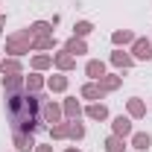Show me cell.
<instances>
[{"mask_svg":"<svg viewBox=\"0 0 152 152\" xmlns=\"http://www.w3.org/2000/svg\"><path fill=\"white\" fill-rule=\"evenodd\" d=\"M3 26H6V18H3V15H0V32H3Z\"/></svg>","mask_w":152,"mask_h":152,"instance_id":"f546056e","label":"cell"},{"mask_svg":"<svg viewBox=\"0 0 152 152\" xmlns=\"http://www.w3.org/2000/svg\"><path fill=\"white\" fill-rule=\"evenodd\" d=\"M32 38H38V35H50V23H44V20H38V23H32L29 29H26Z\"/></svg>","mask_w":152,"mask_h":152,"instance_id":"d6986e66","label":"cell"},{"mask_svg":"<svg viewBox=\"0 0 152 152\" xmlns=\"http://www.w3.org/2000/svg\"><path fill=\"white\" fill-rule=\"evenodd\" d=\"M20 85H23V76H3V88H6V91H9V94H12V91H20Z\"/></svg>","mask_w":152,"mask_h":152,"instance_id":"4fadbf2b","label":"cell"},{"mask_svg":"<svg viewBox=\"0 0 152 152\" xmlns=\"http://www.w3.org/2000/svg\"><path fill=\"white\" fill-rule=\"evenodd\" d=\"M111 61L117 64V67H132V56H126V53H111Z\"/></svg>","mask_w":152,"mask_h":152,"instance_id":"7402d4cb","label":"cell"},{"mask_svg":"<svg viewBox=\"0 0 152 152\" xmlns=\"http://www.w3.org/2000/svg\"><path fill=\"white\" fill-rule=\"evenodd\" d=\"M38 111H41V99L29 91H12L6 96V114H9V126L15 132H35L38 129Z\"/></svg>","mask_w":152,"mask_h":152,"instance_id":"6da1fadb","label":"cell"},{"mask_svg":"<svg viewBox=\"0 0 152 152\" xmlns=\"http://www.w3.org/2000/svg\"><path fill=\"white\" fill-rule=\"evenodd\" d=\"M0 70H3V76H15V73H20V64L15 61V58H9V61L0 64Z\"/></svg>","mask_w":152,"mask_h":152,"instance_id":"44dd1931","label":"cell"},{"mask_svg":"<svg viewBox=\"0 0 152 152\" xmlns=\"http://www.w3.org/2000/svg\"><path fill=\"white\" fill-rule=\"evenodd\" d=\"M123 149H126L123 137H117V134H111V137L105 140V152H123Z\"/></svg>","mask_w":152,"mask_h":152,"instance_id":"e0dca14e","label":"cell"},{"mask_svg":"<svg viewBox=\"0 0 152 152\" xmlns=\"http://www.w3.org/2000/svg\"><path fill=\"white\" fill-rule=\"evenodd\" d=\"M56 67H58V70H70V67H76V56H70V53H58V56H56Z\"/></svg>","mask_w":152,"mask_h":152,"instance_id":"7c38bea8","label":"cell"},{"mask_svg":"<svg viewBox=\"0 0 152 152\" xmlns=\"http://www.w3.org/2000/svg\"><path fill=\"white\" fill-rule=\"evenodd\" d=\"M32 47H35V50H50V47H56V38L53 35H38L35 41H32Z\"/></svg>","mask_w":152,"mask_h":152,"instance_id":"2e32d148","label":"cell"},{"mask_svg":"<svg viewBox=\"0 0 152 152\" xmlns=\"http://www.w3.org/2000/svg\"><path fill=\"white\" fill-rule=\"evenodd\" d=\"M35 152H53V146H47V143H35Z\"/></svg>","mask_w":152,"mask_h":152,"instance_id":"f1b7e54d","label":"cell"},{"mask_svg":"<svg viewBox=\"0 0 152 152\" xmlns=\"http://www.w3.org/2000/svg\"><path fill=\"white\" fill-rule=\"evenodd\" d=\"M88 117H91V120H105V117H108V108H105V105H102V102H94V105H88Z\"/></svg>","mask_w":152,"mask_h":152,"instance_id":"8fae6325","label":"cell"},{"mask_svg":"<svg viewBox=\"0 0 152 152\" xmlns=\"http://www.w3.org/2000/svg\"><path fill=\"white\" fill-rule=\"evenodd\" d=\"M64 114H67L70 120H76V117L82 114V108H79V102H76V99H64Z\"/></svg>","mask_w":152,"mask_h":152,"instance_id":"ffe728a7","label":"cell"},{"mask_svg":"<svg viewBox=\"0 0 152 152\" xmlns=\"http://www.w3.org/2000/svg\"><path fill=\"white\" fill-rule=\"evenodd\" d=\"M73 29H76V38H85V35H88V32H91V29H94V26H91L88 20H79V23H76Z\"/></svg>","mask_w":152,"mask_h":152,"instance_id":"4316f807","label":"cell"},{"mask_svg":"<svg viewBox=\"0 0 152 152\" xmlns=\"http://www.w3.org/2000/svg\"><path fill=\"white\" fill-rule=\"evenodd\" d=\"M114 134H117V137H126V134H132V120L120 114V117L114 120Z\"/></svg>","mask_w":152,"mask_h":152,"instance_id":"8992f818","label":"cell"},{"mask_svg":"<svg viewBox=\"0 0 152 152\" xmlns=\"http://www.w3.org/2000/svg\"><path fill=\"white\" fill-rule=\"evenodd\" d=\"M64 53H70V56H82V53H88V47H85V41L82 38H70L67 44H64Z\"/></svg>","mask_w":152,"mask_h":152,"instance_id":"52a82bcc","label":"cell"},{"mask_svg":"<svg viewBox=\"0 0 152 152\" xmlns=\"http://www.w3.org/2000/svg\"><path fill=\"white\" fill-rule=\"evenodd\" d=\"M111 41L114 44H134V35L129 32V29H117V32L111 35Z\"/></svg>","mask_w":152,"mask_h":152,"instance_id":"ac0fdd59","label":"cell"},{"mask_svg":"<svg viewBox=\"0 0 152 152\" xmlns=\"http://www.w3.org/2000/svg\"><path fill=\"white\" fill-rule=\"evenodd\" d=\"M50 64H53L50 56H35V58H32V67H35V70H47Z\"/></svg>","mask_w":152,"mask_h":152,"instance_id":"d4e9b609","label":"cell"},{"mask_svg":"<svg viewBox=\"0 0 152 152\" xmlns=\"http://www.w3.org/2000/svg\"><path fill=\"white\" fill-rule=\"evenodd\" d=\"M32 50V35L23 29V32H18V35H12L9 41H6V53H15V56H23V53H29Z\"/></svg>","mask_w":152,"mask_h":152,"instance_id":"7a4b0ae2","label":"cell"},{"mask_svg":"<svg viewBox=\"0 0 152 152\" xmlns=\"http://www.w3.org/2000/svg\"><path fill=\"white\" fill-rule=\"evenodd\" d=\"M102 94H105V91H102L96 82H88V85L82 88V96H85V99H102Z\"/></svg>","mask_w":152,"mask_h":152,"instance_id":"30bf717a","label":"cell"},{"mask_svg":"<svg viewBox=\"0 0 152 152\" xmlns=\"http://www.w3.org/2000/svg\"><path fill=\"white\" fill-rule=\"evenodd\" d=\"M41 108H44V120H47V123H58L61 108H58L53 99H41Z\"/></svg>","mask_w":152,"mask_h":152,"instance_id":"277c9868","label":"cell"},{"mask_svg":"<svg viewBox=\"0 0 152 152\" xmlns=\"http://www.w3.org/2000/svg\"><path fill=\"white\" fill-rule=\"evenodd\" d=\"M149 143H152V137H149L146 132H137V134H132V146H134L137 152H146V149H149Z\"/></svg>","mask_w":152,"mask_h":152,"instance_id":"9c48e42d","label":"cell"},{"mask_svg":"<svg viewBox=\"0 0 152 152\" xmlns=\"http://www.w3.org/2000/svg\"><path fill=\"white\" fill-rule=\"evenodd\" d=\"M15 146L20 152H29V149H35V140H32L29 132H15Z\"/></svg>","mask_w":152,"mask_h":152,"instance_id":"5b68a950","label":"cell"},{"mask_svg":"<svg viewBox=\"0 0 152 152\" xmlns=\"http://www.w3.org/2000/svg\"><path fill=\"white\" fill-rule=\"evenodd\" d=\"M67 152H79V149H76V146H70V149H67Z\"/></svg>","mask_w":152,"mask_h":152,"instance_id":"4dcf8cb0","label":"cell"},{"mask_svg":"<svg viewBox=\"0 0 152 152\" xmlns=\"http://www.w3.org/2000/svg\"><path fill=\"white\" fill-rule=\"evenodd\" d=\"M67 134H70L73 140H79V137H85V126H82V123H70V126H67Z\"/></svg>","mask_w":152,"mask_h":152,"instance_id":"484cf974","label":"cell"},{"mask_svg":"<svg viewBox=\"0 0 152 152\" xmlns=\"http://www.w3.org/2000/svg\"><path fill=\"white\" fill-rule=\"evenodd\" d=\"M50 134H53V137H67V126H64V123H58V126L50 129Z\"/></svg>","mask_w":152,"mask_h":152,"instance_id":"83f0119b","label":"cell"},{"mask_svg":"<svg viewBox=\"0 0 152 152\" xmlns=\"http://www.w3.org/2000/svg\"><path fill=\"white\" fill-rule=\"evenodd\" d=\"M85 73L99 82V76H105V64H102V61H96V58H91V61L85 64Z\"/></svg>","mask_w":152,"mask_h":152,"instance_id":"ba28073f","label":"cell"},{"mask_svg":"<svg viewBox=\"0 0 152 152\" xmlns=\"http://www.w3.org/2000/svg\"><path fill=\"white\" fill-rule=\"evenodd\" d=\"M132 53H134V58H152V41H146V38H134Z\"/></svg>","mask_w":152,"mask_h":152,"instance_id":"3957f363","label":"cell"},{"mask_svg":"<svg viewBox=\"0 0 152 152\" xmlns=\"http://www.w3.org/2000/svg\"><path fill=\"white\" fill-rule=\"evenodd\" d=\"M129 114H132V117H143V114H146V105H143L140 99H129Z\"/></svg>","mask_w":152,"mask_h":152,"instance_id":"603a6c76","label":"cell"},{"mask_svg":"<svg viewBox=\"0 0 152 152\" xmlns=\"http://www.w3.org/2000/svg\"><path fill=\"white\" fill-rule=\"evenodd\" d=\"M120 76H99V88L102 91H114V88H120Z\"/></svg>","mask_w":152,"mask_h":152,"instance_id":"9a60e30c","label":"cell"},{"mask_svg":"<svg viewBox=\"0 0 152 152\" xmlns=\"http://www.w3.org/2000/svg\"><path fill=\"white\" fill-rule=\"evenodd\" d=\"M41 85H44V79H41L38 73H32V76H26V79H23V88H26L29 94H35V91H41Z\"/></svg>","mask_w":152,"mask_h":152,"instance_id":"5bb4252c","label":"cell"},{"mask_svg":"<svg viewBox=\"0 0 152 152\" xmlns=\"http://www.w3.org/2000/svg\"><path fill=\"white\" fill-rule=\"evenodd\" d=\"M50 91H64L67 88V76H50Z\"/></svg>","mask_w":152,"mask_h":152,"instance_id":"cb8c5ba5","label":"cell"}]
</instances>
